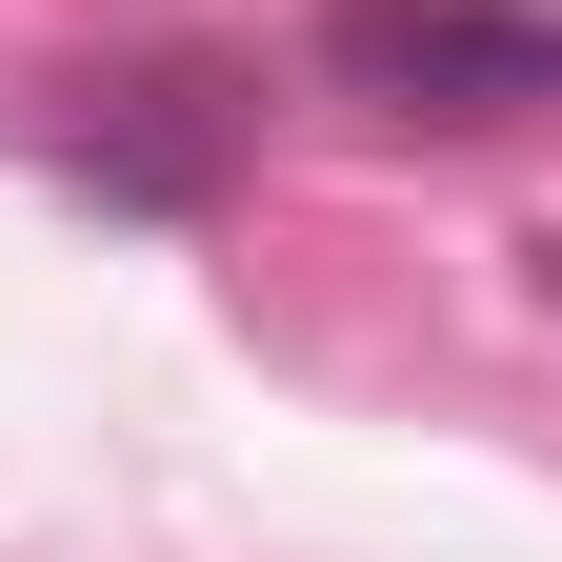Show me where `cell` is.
Wrapping results in <instances>:
<instances>
[{
	"mask_svg": "<svg viewBox=\"0 0 562 562\" xmlns=\"http://www.w3.org/2000/svg\"><path fill=\"white\" fill-rule=\"evenodd\" d=\"M322 81L362 121H542L562 101V21L542 0H322Z\"/></svg>",
	"mask_w": 562,
	"mask_h": 562,
	"instance_id": "obj_1",
	"label": "cell"
},
{
	"mask_svg": "<svg viewBox=\"0 0 562 562\" xmlns=\"http://www.w3.org/2000/svg\"><path fill=\"white\" fill-rule=\"evenodd\" d=\"M222 161H241V81L222 60H140V81H101V121H81V181L140 201V222L222 201Z\"/></svg>",
	"mask_w": 562,
	"mask_h": 562,
	"instance_id": "obj_2",
	"label": "cell"
}]
</instances>
